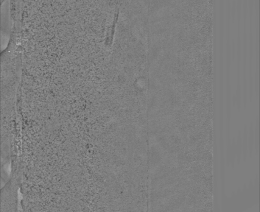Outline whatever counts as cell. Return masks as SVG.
Returning a JSON list of instances; mask_svg holds the SVG:
<instances>
[{
  "instance_id": "6da1fadb",
  "label": "cell",
  "mask_w": 260,
  "mask_h": 212,
  "mask_svg": "<svg viewBox=\"0 0 260 212\" xmlns=\"http://www.w3.org/2000/svg\"><path fill=\"white\" fill-rule=\"evenodd\" d=\"M7 1V0H1V4L2 5H4V3Z\"/></svg>"
}]
</instances>
